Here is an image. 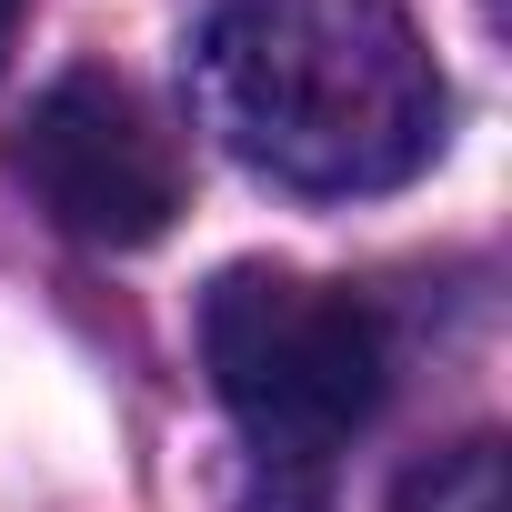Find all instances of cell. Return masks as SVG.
Masks as SVG:
<instances>
[{"instance_id":"3","label":"cell","mask_w":512,"mask_h":512,"mask_svg":"<svg viewBox=\"0 0 512 512\" xmlns=\"http://www.w3.org/2000/svg\"><path fill=\"white\" fill-rule=\"evenodd\" d=\"M21 181L91 251H141L181 211V151L111 71H61L21 121Z\"/></svg>"},{"instance_id":"4","label":"cell","mask_w":512,"mask_h":512,"mask_svg":"<svg viewBox=\"0 0 512 512\" xmlns=\"http://www.w3.org/2000/svg\"><path fill=\"white\" fill-rule=\"evenodd\" d=\"M392 512H512V462H502V442L472 432V442L412 462L402 492H392Z\"/></svg>"},{"instance_id":"2","label":"cell","mask_w":512,"mask_h":512,"mask_svg":"<svg viewBox=\"0 0 512 512\" xmlns=\"http://www.w3.org/2000/svg\"><path fill=\"white\" fill-rule=\"evenodd\" d=\"M201 362L221 412L251 432V452L272 462H322L342 452L372 402H382V322L282 262H231L201 292Z\"/></svg>"},{"instance_id":"1","label":"cell","mask_w":512,"mask_h":512,"mask_svg":"<svg viewBox=\"0 0 512 512\" xmlns=\"http://www.w3.org/2000/svg\"><path fill=\"white\" fill-rule=\"evenodd\" d=\"M201 121L302 201H362L432 171L452 101L402 0H211Z\"/></svg>"},{"instance_id":"5","label":"cell","mask_w":512,"mask_h":512,"mask_svg":"<svg viewBox=\"0 0 512 512\" xmlns=\"http://www.w3.org/2000/svg\"><path fill=\"white\" fill-rule=\"evenodd\" d=\"M11 41H21V0H0V61H11Z\"/></svg>"}]
</instances>
